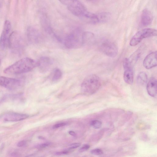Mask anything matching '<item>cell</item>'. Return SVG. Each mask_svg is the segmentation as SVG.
Returning <instances> with one entry per match:
<instances>
[{"label":"cell","instance_id":"cell-26","mask_svg":"<svg viewBox=\"0 0 157 157\" xmlns=\"http://www.w3.org/2000/svg\"><path fill=\"white\" fill-rule=\"evenodd\" d=\"M74 0H59L62 4L67 6L70 4Z\"/></svg>","mask_w":157,"mask_h":157},{"label":"cell","instance_id":"cell-36","mask_svg":"<svg viewBox=\"0 0 157 157\" xmlns=\"http://www.w3.org/2000/svg\"></svg>","mask_w":157,"mask_h":157},{"label":"cell","instance_id":"cell-32","mask_svg":"<svg viewBox=\"0 0 157 157\" xmlns=\"http://www.w3.org/2000/svg\"><path fill=\"white\" fill-rule=\"evenodd\" d=\"M69 133L70 135L73 136H75L76 135L75 132L73 131H70L69 132Z\"/></svg>","mask_w":157,"mask_h":157},{"label":"cell","instance_id":"cell-34","mask_svg":"<svg viewBox=\"0 0 157 157\" xmlns=\"http://www.w3.org/2000/svg\"><path fill=\"white\" fill-rule=\"evenodd\" d=\"M39 138L40 139H43V138H43V137H41V136H40V137H39Z\"/></svg>","mask_w":157,"mask_h":157},{"label":"cell","instance_id":"cell-7","mask_svg":"<svg viewBox=\"0 0 157 157\" xmlns=\"http://www.w3.org/2000/svg\"><path fill=\"white\" fill-rule=\"evenodd\" d=\"M22 85V81L19 79L0 76V85L10 90L19 88Z\"/></svg>","mask_w":157,"mask_h":157},{"label":"cell","instance_id":"cell-5","mask_svg":"<svg viewBox=\"0 0 157 157\" xmlns=\"http://www.w3.org/2000/svg\"><path fill=\"white\" fill-rule=\"evenodd\" d=\"M65 46L69 48H78L82 45V35L80 36L75 32H72L66 37L64 42Z\"/></svg>","mask_w":157,"mask_h":157},{"label":"cell","instance_id":"cell-18","mask_svg":"<svg viewBox=\"0 0 157 157\" xmlns=\"http://www.w3.org/2000/svg\"><path fill=\"white\" fill-rule=\"evenodd\" d=\"M94 37V34L90 32H84L82 34V45L90 42Z\"/></svg>","mask_w":157,"mask_h":157},{"label":"cell","instance_id":"cell-23","mask_svg":"<svg viewBox=\"0 0 157 157\" xmlns=\"http://www.w3.org/2000/svg\"><path fill=\"white\" fill-rule=\"evenodd\" d=\"M141 48H140L138 49L131 56L132 58L131 59H132V60L133 61H136L137 59H138V58L140 56V55L141 54ZM132 60L131 61H130V63Z\"/></svg>","mask_w":157,"mask_h":157},{"label":"cell","instance_id":"cell-16","mask_svg":"<svg viewBox=\"0 0 157 157\" xmlns=\"http://www.w3.org/2000/svg\"><path fill=\"white\" fill-rule=\"evenodd\" d=\"M153 17L151 12L145 9L142 11L141 17V23L144 26L150 25L152 22Z\"/></svg>","mask_w":157,"mask_h":157},{"label":"cell","instance_id":"cell-13","mask_svg":"<svg viewBox=\"0 0 157 157\" xmlns=\"http://www.w3.org/2000/svg\"><path fill=\"white\" fill-rule=\"evenodd\" d=\"M157 52H154L148 54L144 58L143 64L147 69H150L157 66Z\"/></svg>","mask_w":157,"mask_h":157},{"label":"cell","instance_id":"cell-8","mask_svg":"<svg viewBox=\"0 0 157 157\" xmlns=\"http://www.w3.org/2000/svg\"><path fill=\"white\" fill-rule=\"evenodd\" d=\"M100 47L103 53L110 57H114L117 54V46L114 43L110 40H107L103 41Z\"/></svg>","mask_w":157,"mask_h":157},{"label":"cell","instance_id":"cell-3","mask_svg":"<svg viewBox=\"0 0 157 157\" xmlns=\"http://www.w3.org/2000/svg\"><path fill=\"white\" fill-rule=\"evenodd\" d=\"M24 41L21 35L17 31L12 33L9 38L8 46L13 52L19 53L24 47Z\"/></svg>","mask_w":157,"mask_h":157},{"label":"cell","instance_id":"cell-4","mask_svg":"<svg viewBox=\"0 0 157 157\" xmlns=\"http://www.w3.org/2000/svg\"><path fill=\"white\" fill-rule=\"evenodd\" d=\"M156 30L151 28H146L137 32L132 37L130 41V45L134 46L138 44L144 38L157 35Z\"/></svg>","mask_w":157,"mask_h":157},{"label":"cell","instance_id":"cell-12","mask_svg":"<svg viewBox=\"0 0 157 157\" xmlns=\"http://www.w3.org/2000/svg\"><path fill=\"white\" fill-rule=\"evenodd\" d=\"M27 35L28 40L31 43H38L41 40V35L38 30L33 27H29L27 29Z\"/></svg>","mask_w":157,"mask_h":157},{"label":"cell","instance_id":"cell-19","mask_svg":"<svg viewBox=\"0 0 157 157\" xmlns=\"http://www.w3.org/2000/svg\"><path fill=\"white\" fill-rule=\"evenodd\" d=\"M147 76L146 73L144 72H141L138 75L137 77V82L138 84L143 85L147 82Z\"/></svg>","mask_w":157,"mask_h":157},{"label":"cell","instance_id":"cell-29","mask_svg":"<svg viewBox=\"0 0 157 157\" xmlns=\"http://www.w3.org/2000/svg\"><path fill=\"white\" fill-rule=\"evenodd\" d=\"M66 124V123H61L56 124L54 125L53 126V128H56L59 127L64 126Z\"/></svg>","mask_w":157,"mask_h":157},{"label":"cell","instance_id":"cell-35","mask_svg":"<svg viewBox=\"0 0 157 157\" xmlns=\"http://www.w3.org/2000/svg\"><path fill=\"white\" fill-rule=\"evenodd\" d=\"M0 62H1V59H0Z\"/></svg>","mask_w":157,"mask_h":157},{"label":"cell","instance_id":"cell-22","mask_svg":"<svg viewBox=\"0 0 157 157\" xmlns=\"http://www.w3.org/2000/svg\"><path fill=\"white\" fill-rule=\"evenodd\" d=\"M102 122L98 120H94L92 121L90 125L93 128L97 129L100 128L102 126Z\"/></svg>","mask_w":157,"mask_h":157},{"label":"cell","instance_id":"cell-30","mask_svg":"<svg viewBox=\"0 0 157 157\" xmlns=\"http://www.w3.org/2000/svg\"><path fill=\"white\" fill-rule=\"evenodd\" d=\"M26 144V142L25 140H21L18 142L17 145L19 147H22Z\"/></svg>","mask_w":157,"mask_h":157},{"label":"cell","instance_id":"cell-2","mask_svg":"<svg viewBox=\"0 0 157 157\" xmlns=\"http://www.w3.org/2000/svg\"><path fill=\"white\" fill-rule=\"evenodd\" d=\"M101 84L99 78L95 74L87 76L83 81L81 85L82 92L86 95L95 93L100 88Z\"/></svg>","mask_w":157,"mask_h":157},{"label":"cell","instance_id":"cell-25","mask_svg":"<svg viewBox=\"0 0 157 157\" xmlns=\"http://www.w3.org/2000/svg\"><path fill=\"white\" fill-rule=\"evenodd\" d=\"M90 147V146L87 144L83 145L79 149V151L80 152H83L88 150Z\"/></svg>","mask_w":157,"mask_h":157},{"label":"cell","instance_id":"cell-21","mask_svg":"<svg viewBox=\"0 0 157 157\" xmlns=\"http://www.w3.org/2000/svg\"><path fill=\"white\" fill-rule=\"evenodd\" d=\"M99 23L106 22L110 18L111 15L108 12H102L97 14Z\"/></svg>","mask_w":157,"mask_h":157},{"label":"cell","instance_id":"cell-6","mask_svg":"<svg viewBox=\"0 0 157 157\" xmlns=\"http://www.w3.org/2000/svg\"><path fill=\"white\" fill-rule=\"evenodd\" d=\"M11 25L10 22L6 20L4 22L2 31L0 36V48L5 49L8 46L11 33Z\"/></svg>","mask_w":157,"mask_h":157},{"label":"cell","instance_id":"cell-14","mask_svg":"<svg viewBox=\"0 0 157 157\" xmlns=\"http://www.w3.org/2000/svg\"><path fill=\"white\" fill-rule=\"evenodd\" d=\"M52 64L51 59L47 57L43 56L40 57L37 62V66L38 67L40 72H45L50 68Z\"/></svg>","mask_w":157,"mask_h":157},{"label":"cell","instance_id":"cell-24","mask_svg":"<svg viewBox=\"0 0 157 157\" xmlns=\"http://www.w3.org/2000/svg\"><path fill=\"white\" fill-rule=\"evenodd\" d=\"M91 153L94 155H99L103 154V151L100 148H95L90 151Z\"/></svg>","mask_w":157,"mask_h":157},{"label":"cell","instance_id":"cell-9","mask_svg":"<svg viewBox=\"0 0 157 157\" xmlns=\"http://www.w3.org/2000/svg\"><path fill=\"white\" fill-rule=\"evenodd\" d=\"M67 8L72 14L80 17L87 11L85 6L78 0H74L67 6Z\"/></svg>","mask_w":157,"mask_h":157},{"label":"cell","instance_id":"cell-10","mask_svg":"<svg viewBox=\"0 0 157 157\" xmlns=\"http://www.w3.org/2000/svg\"><path fill=\"white\" fill-rule=\"evenodd\" d=\"M123 65L124 69V79L127 83L131 84L133 82L134 77L132 64L128 59H124Z\"/></svg>","mask_w":157,"mask_h":157},{"label":"cell","instance_id":"cell-20","mask_svg":"<svg viewBox=\"0 0 157 157\" xmlns=\"http://www.w3.org/2000/svg\"><path fill=\"white\" fill-rule=\"evenodd\" d=\"M62 75V72L58 68L55 69L51 75V80L53 82H56L59 80L61 78Z\"/></svg>","mask_w":157,"mask_h":157},{"label":"cell","instance_id":"cell-1","mask_svg":"<svg viewBox=\"0 0 157 157\" xmlns=\"http://www.w3.org/2000/svg\"><path fill=\"white\" fill-rule=\"evenodd\" d=\"M37 66V62L29 58L21 59L6 68L4 70L5 74L18 75L30 71Z\"/></svg>","mask_w":157,"mask_h":157},{"label":"cell","instance_id":"cell-28","mask_svg":"<svg viewBox=\"0 0 157 157\" xmlns=\"http://www.w3.org/2000/svg\"><path fill=\"white\" fill-rule=\"evenodd\" d=\"M81 144L80 143H73L70 145L69 149H72L76 148L80 146Z\"/></svg>","mask_w":157,"mask_h":157},{"label":"cell","instance_id":"cell-31","mask_svg":"<svg viewBox=\"0 0 157 157\" xmlns=\"http://www.w3.org/2000/svg\"><path fill=\"white\" fill-rule=\"evenodd\" d=\"M68 152V150H65L62 151L56 152V154L57 155H66L67 154Z\"/></svg>","mask_w":157,"mask_h":157},{"label":"cell","instance_id":"cell-11","mask_svg":"<svg viewBox=\"0 0 157 157\" xmlns=\"http://www.w3.org/2000/svg\"><path fill=\"white\" fill-rule=\"evenodd\" d=\"M29 115L25 114L9 112L3 113L0 116V120L6 121H16L25 119Z\"/></svg>","mask_w":157,"mask_h":157},{"label":"cell","instance_id":"cell-33","mask_svg":"<svg viewBox=\"0 0 157 157\" xmlns=\"http://www.w3.org/2000/svg\"><path fill=\"white\" fill-rule=\"evenodd\" d=\"M3 0H0V9L1 8L3 5Z\"/></svg>","mask_w":157,"mask_h":157},{"label":"cell","instance_id":"cell-15","mask_svg":"<svg viewBox=\"0 0 157 157\" xmlns=\"http://www.w3.org/2000/svg\"><path fill=\"white\" fill-rule=\"evenodd\" d=\"M157 82L156 79L151 78L147 85V90L148 94L153 97L156 96L157 92Z\"/></svg>","mask_w":157,"mask_h":157},{"label":"cell","instance_id":"cell-17","mask_svg":"<svg viewBox=\"0 0 157 157\" xmlns=\"http://www.w3.org/2000/svg\"><path fill=\"white\" fill-rule=\"evenodd\" d=\"M84 21L92 24L99 23L97 14H95L87 11L80 17Z\"/></svg>","mask_w":157,"mask_h":157},{"label":"cell","instance_id":"cell-27","mask_svg":"<svg viewBox=\"0 0 157 157\" xmlns=\"http://www.w3.org/2000/svg\"><path fill=\"white\" fill-rule=\"evenodd\" d=\"M50 145L49 143H46L41 144L37 146V147L39 148H42L48 146Z\"/></svg>","mask_w":157,"mask_h":157}]
</instances>
